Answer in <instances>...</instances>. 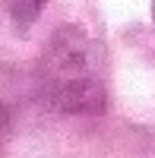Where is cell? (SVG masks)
<instances>
[{
  "label": "cell",
  "instance_id": "obj_2",
  "mask_svg": "<svg viewBox=\"0 0 155 158\" xmlns=\"http://www.w3.org/2000/svg\"><path fill=\"white\" fill-rule=\"evenodd\" d=\"M48 0H13V19H16V25H29L35 22L38 16H41Z\"/></svg>",
  "mask_w": 155,
  "mask_h": 158
},
{
  "label": "cell",
  "instance_id": "obj_1",
  "mask_svg": "<svg viewBox=\"0 0 155 158\" xmlns=\"http://www.w3.org/2000/svg\"><path fill=\"white\" fill-rule=\"evenodd\" d=\"M98 51L86 41L79 32L67 29L54 44H51V85H54V101L67 111H98L105 95H101V79L95 67Z\"/></svg>",
  "mask_w": 155,
  "mask_h": 158
},
{
  "label": "cell",
  "instance_id": "obj_3",
  "mask_svg": "<svg viewBox=\"0 0 155 158\" xmlns=\"http://www.w3.org/2000/svg\"><path fill=\"white\" fill-rule=\"evenodd\" d=\"M152 16H155V3H152Z\"/></svg>",
  "mask_w": 155,
  "mask_h": 158
}]
</instances>
